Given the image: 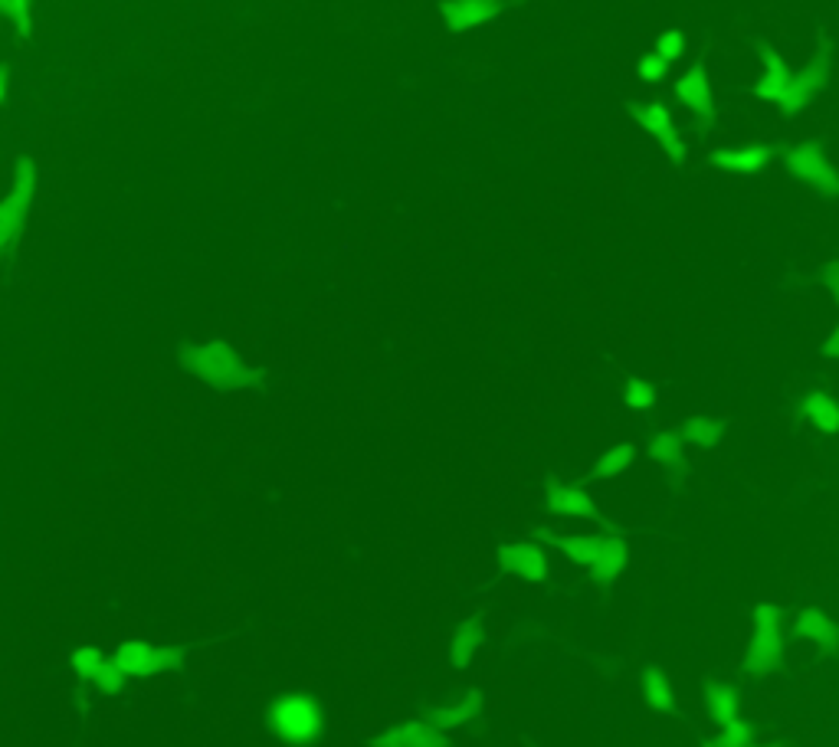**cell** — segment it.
Wrapping results in <instances>:
<instances>
[{
	"mask_svg": "<svg viewBox=\"0 0 839 747\" xmlns=\"http://www.w3.org/2000/svg\"><path fill=\"white\" fill-rule=\"evenodd\" d=\"M177 364H181L187 374H194L197 381H204L217 390H246L263 381L259 371H253L250 364H243L240 354L220 338L204 341V345H184L177 351Z\"/></svg>",
	"mask_w": 839,
	"mask_h": 747,
	"instance_id": "cell-1",
	"label": "cell"
},
{
	"mask_svg": "<svg viewBox=\"0 0 839 747\" xmlns=\"http://www.w3.org/2000/svg\"><path fill=\"white\" fill-rule=\"evenodd\" d=\"M554 541L567 561L581 564L590 571V577L600 580V584H613L630 564V551H626L623 538L617 535H561V538H548Z\"/></svg>",
	"mask_w": 839,
	"mask_h": 747,
	"instance_id": "cell-2",
	"label": "cell"
},
{
	"mask_svg": "<svg viewBox=\"0 0 839 747\" xmlns=\"http://www.w3.org/2000/svg\"><path fill=\"white\" fill-rule=\"evenodd\" d=\"M266 725L286 744H315L325 734V711L305 692H286L269 702Z\"/></svg>",
	"mask_w": 839,
	"mask_h": 747,
	"instance_id": "cell-3",
	"label": "cell"
},
{
	"mask_svg": "<svg viewBox=\"0 0 839 747\" xmlns=\"http://www.w3.org/2000/svg\"><path fill=\"white\" fill-rule=\"evenodd\" d=\"M784 656V610L777 603H758L754 607V630L744 652V675L764 679L777 669Z\"/></svg>",
	"mask_w": 839,
	"mask_h": 747,
	"instance_id": "cell-4",
	"label": "cell"
},
{
	"mask_svg": "<svg viewBox=\"0 0 839 747\" xmlns=\"http://www.w3.org/2000/svg\"><path fill=\"white\" fill-rule=\"evenodd\" d=\"M33 191H37V164L23 158L17 164L14 187L0 200V253H7L20 240V230L27 223V210L33 204Z\"/></svg>",
	"mask_w": 839,
	"mask_h": 747,
	"instance_id": "cell-5",
	"label": "cell"
},
{
	"mask_svg": "<svg viewBox=\"0 0 839 747\" xmlns=\"http://www.w3.org/2000/svg\"><path fill=\"white\" fill-rule=\"evenodd\" d=\"M112 662L125 675H161L168 669H181V652L177 649H158L151 643H141V639H128V643H118V649L112 652Z\"/></svg>",
	"mask_w": 839,
	"mask_h": 747,
	"instance_id": "cell-6",
	"label": "cell"
},
{
	"mask_svg": "<svg viewBox=\"0 0 839 747\" xmlns=\"http://www.w3.org/2000/svg\"><path fill=\"white\" fill-rule=\"evenodd\" d=\"M787 168L803 181H810L823 197H839V177L826 161V154L817 145H794L784 154Z\"/></svg>",
	"mask_w": 839,
	"mask_h": 747,
	"instance_id": "cell-7",
	"label": "cell"
},
{
	"mask_svg": "<svg viewBox=\"0 0 839 747\" xmlns=\"http://www.w3.org/2000/svg\"><path fill=\"white\" fill-rule=\"evenodd\" d=\"M499 564H502L505 574L531 580V584H541V580H548V571H551L545 551H541L538 544H531V541H505V544H499Z\"/></svg>",
	"mask_w": 839,
	"mask_h": 747,
	"instance_id": "cell-8",
	"label": "cell"
},
{
	"mask_svg": "<svg viewBox=\"0 0 839 747\" xmlns=\"http://www.w3.org/2000/svg\"><path fill=\"white\" fill-rule=\"evenodd\" d=\"M633 118L659 141V145H663V151L669 154L672 161L685 164L689 151H685V141L679 138L676 125H672V115H669V109H666L663 102H649L646 109H633Z\"/></svg>",
	"mask_w": 839,
	"mask_h": 747,
	"instance_id": "cell-9",
	"label": "cell"
},
{
	"mask_svg": "<svg viewBox=\"0 0 839 747\" xmlns=\"http://www.w3.org/2000/svg\"><path fill=\"white\" fill-rule=\"evenodd\" d=\"M374 747H449L446 731L433 728L427 718L423 721H400L381 731L374 738Z\"/></svg>",
	"mask_w": 839,
	"mask_h": 747,
	"instance_id": "cell-10",
	"label": "cell"
},
{
	"mask_svg": "<svg viewBox=\"0 0 839 747\" xmlns=\"http://www.w3.org/2000/svg\"><path fill=\"white\" fill-rule=\"evenodd\" d=\"M482 705H486L482 692L479 689H466V692H459V695L449 698V702L436 705L427 715V721H430L433 728H440V731H456V728L469 725V721H476L482 715Z\"/></svg>",
	"mask_w": 839,
	"mask_h": 747,
	"instance_id": "cell-11",
	"label": "cell"
},
{
	"mask_svg": "<svg viewBox=\"0 0 839 747\" xmlns=\"http://www.w3.org/2000/svg\"><path fill=\"white\" fill-rule=\"evenodd\" d=\"M826 73H830V69H826L823 59H817V63L807 69H800V73H790V89H787V99L781 109L787 115H797L807 109V105L826 89Z\"/></svg>",
	"mask_w": 839,
	"mask_h": 747,
	"instance_id": "cell-12",
	"label": "cell"
},
{
	"mask_svg": "<svg viewBox=\"0 0 839 747\" xmlns=\"http://www.w3.org/2000/svg\"><path fill=\"white\" fill-rule=\"evenodd\" d=\"M545 505L554 515H564V518H587V521H597V525L604 521V515L597 512L594 498H590L584 489H577V485H561V482L548 485Z\"/></svg>",
	"mask_w": 839,
	"mask_h": 747,
	"instance_id": "cell-13",
	"label": "cell"
},
{
	"mask_svg": "<svg viewBox=\"0 0 839 747\" xmlns=\"http://www.w3.org/2000/svg\"><path fill=\"white\" fill-rule=\"evenodd\" d=\"M499 14H502V0H446L443 4V20L453 33L482 27V23Z\"/></svg>",
	"mask_w": 839,
	"mask_h": 747,
	"instance_id": "cell-14",
	"label": "cell"
},
{
	"mask_svg": "<svg viewBox=\"0 0 839 747\" xmlns=\"http://www.w3.org/2000/svg\"><path fill=\"white\" fill-rule=\"evenodd\" d=\"M794 633L803 639V643H813L820 649L839 646V623L830 613H823L817 607H800L794 613Z\"/></svg>",
	"mask_w": 839,
	"mask_h": 747,
	"instance_id": "cell-15",
	"label": "cell"
},
{
	"mask_svg": "<svg viewBox=\"0 0 839 747\" xmlns=\"http://www.w3.org/2000/svg\"><path fill=\"white\" fill-rule=\"evenodd\" d=\"M676 96L695 109L708 125L715 122V105H712V92H708V79H705V66L695 63L689 73L676 79Z\"/></svg>",
	"mask_w": 839,
	"mask_h": 747,
	"instance_id": "cell-16",
	"label": "cell"
},
{
	"mask_svg": "<svg viewBox=\"0 0 839 747\" xmlns=\"http://www.w3.org/2000/svg\"><path fill=\"white\" fill-rule=\"evenodd\" d=\"M771 154H774V148H767V145H744V148H718V151L708 154V161H712L715 168L754 174L771 161Z\"/></svg>",
	"mask_w": 839,
	"mask_h": 747,
	"instance_id": "cell-17",
	"label": "cell"
},
{
	"mask_svg": "<svg viewBox=\"0 0 839 747\" xmlns=\"http://www.w3.org/2000/svg\"><path fill=\"white\" fill-rule=\"evenodd\" d=\"M486 643V633H482V623L479 616H469L456 626L453 639H449V662H453L456 669H466L472 659H476V652Z\"/></svg>",
	"mask_w": 839,
	"mask_h": 747,
	"instance_id": "cell-18",
	"label": "cell"
},
{
	"mask_svg": "<svg viewBox=\"0 0 839 747\" xmlns=\"http://www.w3.org/2000/svg\"><path fill=\"white\" fill-rule=\"evenodd\" d=\"M800 410H803V417H807V423L817 426L820 433H826V436L839 433V403L830 394H820V390H813V394L803 397Z\"/></svg>",
	"mask_w": 839,
	"mask_h": 747,
	"instance_id": "cell-19",
	"label": "cell"
},
{
	"mask_svg": "<svg viewBox=\"0 0 839 747\" xmlns=\"http://www.w3.org/2000/svg\"><path fill=\"white\" fill-rule=\"evenodd\" d=\"M705 708H708V715L718 721V728H725V725H731V721L741 718L735 689H731V685H722V682H715L705 689Z\"/></svg>",
	"mask_w": 839,
	"mask_h": 747,
	"instance_id": "cell-20",
	"label": "cell"
},
{
	"mask_svg": "<svg viewBox=\"0 0 839 747\" xmlns=\"http://www.w3.org/2000/svg\"><path fill=\"white\" fill-rule=\"evenodd\" d=\"M633 462H636V449L630 443H617L594 462L590 479H617V476H623V472L633 469Z\"/></svg>",
	"mask_w": 839,
	"mask_h": 747,
	"instance_id": "cell-21",
	"label": "cell"
},
{
	"mask_svg": "<svg viewBox=\"0 0 839 747\" xmlns=\"http://www.w3.org/2000/svg\"><path fill=\"white\" fill-rule=\"evenodd\" d=\"M643 698H646V705L653 708V711H672V705H676V695H672V682H669V675L663 669H656V666H649L643 672Z\"/></svg>",
	"mask_w": 839,
	"mask_h": 747,
	"instance_id": "cell-22",
	"label": "cell"
},
{
	"mask_svg": "<svg viewBox=\"0 0 839 747\" xmlns=\"http://www.w3.org/2000/svg\"><path fill=\"white\" fill-rule=\"evenodd\" d=\"M69 662H73V669H76L82 685H96L109 659H105L102 649H96V646H79L73 656H69Z\"/></svg>",
	"mask_w": 839,
	"mask_h": 747,
	"instance_id": "cell-23",
	"label": "cell"
},
{
	"mask_svg": "<svg viewBox=\"0 0 839 747\" xmlns=\"http://www.w3.org/2000/svg\"><path fill=\"white\" fill-rule=\"evenodd\" d=\"M649 456H653L659 466L666 469H679L685 466V453H682V436L679 433H659L653 443H649Z\"/></svg>",
	"mask_w": 839,
	"mask_h": 747,
	"instance_id": "cell-24",
	"label": "cell"
},
{
	"mask_svg": "<svg viewBox=\"0 0 839 747\" xmlns=\"http://www.w3.org/2000/svg\"><path fill=\"white\" fill-rule=\"evenodd\" d=\"M682 440H689L695 446H705V449H715L722 443V426L708 417H689L682 423Z\"/></svg>",
	"mask_w": 839,
	"mask_h": 747,
	"instance_id": "cell-25",
	"label": "cell"
},
{
	"mask_svg": "<svg viewBox=\"0 0 839 747\" xmlns=\"http://www.w3.org/2000/svg\"><path fill=\"white\" fill-rule=\"evenodd\" d=\"M787 89H790V73H787V66H781V69H767V76L754 86V96L784 105Z\"/></svg>",
	"mask_w": 839,
	"mask_h": 747,
	"instance_id": "cell-26",
	"label": "cell"
},
{
	"mask_svg": "<svg viewBox=\"0 0 839 747\" xmlns=\"http://www.w3.org/2000/svg\"><path fill=\"white\" fill-rule=\"evenodd\" d=\"M623 400L630 410H649V407H656V390L646 381H640V377H630L623 387Z\"/></svg>",
	"mask_w": 839,
	"mask_h": 747,
	"instance_id": "cell-27",
	"label": "cell"
},
{
	"mask_svg": "<svg viewBox=\"0 0 839 747\" xmlns=\"http://www.w3.org/2000/svg\"><path fill=\"white\" fill-rule=\"evenodd\" d=\"M0 14L17 20L20 37H30V7L27 0H0Z\"/></svg>",
	"mask_w": 839,
	"mask_h": 747,
	"instance_id": "cell-28",
	"label": "cell"
},
{
	"mask_svg": "<svg viewBox=\"0 0 839 747\" xmlns=\"http://www.w3.org/2000/svg\"><path fill=\"white\" fill-rule=\"evenodd\" d=\"M656 53L666 59V63H672V59H679L685 53V37L679 30H666V33H659L656 37Z\"/></svg>",
	"mask_w": 839,
	"mask_h": 747,
	"instance_id": "cell-29",
	"label": "cell"
},
{
	"mask_svg": "<svg viewBox=\"0 0 839 747\" xmlns=\"http://www.w3.org/2000/svg\"><path fill=\"white\" fill-rule=\"evenodd\" d=\"M640 76L646 79V82H663L666 76H669V63L659 53H646V56H640Z\"/></svg>",
	"mask_w": 839,
	"mask_h": 747,
	"instance_id": "cell-30",
	"label": "cell"
},
{
	"mask_svg": "<svg viewBox=\"0 0 839 747\" xmlns=\"http://www.w3.org/2000/svg\"><path fill=\"white\" fill-rule=\"evenodd\" d=\"M96 689H102L105 695H118L125 689V672L115 666V662L109 659L105 662V669H102V675H99V682H96Z\"/></svg>",
	"mask_w": 839,
	"mask_h": 747,
	"instance_id": "cell-31",
	"label": "cell"
},
{
	"mask_svg": "<svg viewBox=\"0 0 839 747\" xmlns=\"http://www.w3.org/2000/svg\"><path fill=\"white\" fill-rule=\"evenodd\" d=\"M823 282H826V289H830V295L839 302V263H826L823 266Z\"/></svg>",
	"mask_w": 839,
	"mask_h": 747,
	"instance_id": "cell-32",
	"label": "cell"
},
{
	"mask_svg": "<svg viewBox=\"0 0 839 747\" xmlns=\"http://www.w3.org/2000/svg\"><path fill=\"white\" fill-rule=\"evenodd\" d=\"M823 351L830 354V358H839V328H833L830 338L823 341Z\"/></svg>",
	"mask_w": 839,
	"mask_h": 747,
	"instance_id": "cell-33",
	"label": "cell"
},
{
	"mask_svg": "<svg viewBox=\"0 0 839 747\" xmlns=\"http://www.w3.org/2000/svg\"><path fill=\"white\" fill-rule=\"evenodd\" d=\"M708 747H754V744H735V741H728L725 734H715V738L708 741Z\"/></svg>",
	"mask_w": 839,
	"mask_h": 747,
	"instance_id": "cell-34",
	"label": "cell"
},
{
	"mask_svg": "<svg viewBox=\"0 0 839 747\" xmlns=\"http://www.w3.org/2000/svg\"><path fill=\"white\" fill-rule=\"evenodd\" d=\"M7 89H10V79H7V66H0V105L7 102Z\"/></svg>",
	"mask_w": 839,
	"mask_h": 747,
	"instance_id": "cell-35",
	"label": "cell"
},
{
	"mask_svg": "<svg viewBox=\"0 0 839 747\" xmlns=\"http://www.w3.org/2000/svg\"><path fill=\"white\" fill-rule=\"evenodd\" d=\"M764 66H767V69H781V66H784V59L777 56V53L767 50V53H764Z\"/></svg>",
	"mask_w": 839,
	"mask_h": 747,
	"instance_id": "cell-36",
	"label": "cell"
}]
</instances>
